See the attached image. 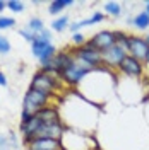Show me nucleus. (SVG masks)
<instances>
[{
    "label": "nucleus",
    "instance_id": "obj_18",
    "mask_svg": "<svg viewBox=\"0 0 149 150\" xmlns=\"http://www.w3.org/2000/svg\"><path fill=\"white\" fill-rule=\"evenodd\" d=\"M70 26V21L67 16H60V17H57L53 22H52V31H55V33H62V31H65L67 28Z\"/></svg>",
    "mask_w": 149,
    "mask_h": 150
},
{
    "label": "nucleus",
    "instance_id": "obj_12",
    "mask_svg": "<svg viewBox=\"0 0 149 150\" xmlns=\"http://www.w3.org/2000/svg\"><path fill=\"white\" fill-rule=\"evenodd\" d=\"M36 116L41 120L43 123H55V121H62V118H60V112L57 109L55 106H47V108H43V109H39L36 112Z\"/></svg>",
    "mask_w": 149,
    "mask_h": 150
},
{
    "label": "nucleus",
    "instance_id": "obj_13",
    "mask_svg": "<svg viewBox=\"0 0 149 150\" xmlns=\"http://www.w3.org/2000/svg\"><path fill=\"white\" fill-rule=\"evenodd\" d=\"M50 45H52V43H50V39H48V38L41 36V34H38L36 39H34V41L31 43V50H33V55H34V56L38 58V56L43 53V50H45L47 46H50Z\"/></svg>",
    "mask_w": 149,
    "mask_h": 150
},
{
    "label": "nucleus",
    "instance_id": "obj_6",
    "mask_svg": "<svg viewBox=\"0 0 149 150\" xmlns=\"http://www.w3.org/2000/svg\"><path fill=\"white\" fill-rule=\"evenodd\" d=\"M127 56V51L118 45H113L112 48L101 51V58H103V67L112 70V68H118V65L122 63V60Z\"/></svg>",
    "mask_w": 149,
    "mask_h": 150
},
{
    "label": "nucleus",
    "instance_id": "obj_31",
    "mask_svg": "<svg viewBox=\"0 0 149 150\" xmlns=\"http://www.w3.org/2000/svg\"><path fill=\"white\" fill-rule=\"evenodd\" d=\"M144 39H146V45H148V46H149V34H148V36H146V38H144Z\"/></svg>",
    "mask_w": 149,
    "mask_h": 150
},
{
    "label": "nucleus",
    "instance_id": "obj_1",
    "mask_svg": "<svg viewBox=\"0 0 149 150\" xmlns=\"http://www.w3.org/2000/svg\"><path fill=\"white\" fill-rule=\"evenodd\" d=\"M72 53H74V51H72ZM93 70H96V68H93L91 65H87L86 62H82L81 58H77V56L74 55V60H72L70 65L60 74V79L64 80V84L65 85H72V87H75V85L82 84V80L91 74Z\"/></svg>",
    "mask_w": 149,
    "mask_h": 150
},
{
    "label": "nucleus",
    "instance_id": "obj_26",
    "mask_svg": "<svg viewBox=\"0 0 149 150\" xmlns=\"http://www.w3.org/2000/svg\"><path fill=\"white\" fill-rule=\"evenodd\" d=\"M0 149H9V138L5 135H0Z\"/></svg>",
    "mask_w": 149,
    "mask_h": 150
},
{
    "label": "nucleus",
    "instance_id": "obj_11",
    "mask_svg": "<svg viewBox=\"0 0 149 150\" xmlns=\"http://www.w3.org/2000/svg\"><path fill=\"white\" fill-rule=\"evenodd\" d=\"M103 21H105V14H101V12H94L91 17L72 22V24L69 26V29H70V31H72V33L75 34V33H81V28H86V26H93V24H98V22H103Z\"/></svg>",
    "mask_w": 149,
    "mask_h": 150
},
{
    "label": "nucleus",
    "instance_id": "obj_21",
    "mask_svg": "<svg viewBox=\"0 0 149 150\" xmlns=\"http://www.w3.org/2000/svg\"><path fill=\"white\" fill-rule=\"evenodd\" d=\"M7 9L16 14H21V12H24V4L21 0H10V2H7Z\"/></svg>",
    "mask_w": 149,
    "mask_h": 150
},
{
    "label": "nucleus",
    "instance_id": "obj_23",
    "mask_svg": "<svg viewBox=\"0 0 149 150\" xmlns=\"http://www.w3.org/2000/svg\"><path fill=\"white\" fill-rule=\"evenodd\" d=\"M86 43L87 41H86V36H84L82 33H75L74 36H72V45H74V48H81Z\"/></svg>",
    "mask_w": 149,
    "mask_h": 150
},
{
    "label": "nucleus",
    "instance_id": "obj_4",
    "mask_svg": "<svg viewBox=\"0 0 149 150\" xmlns=\"http://www.w3.org/2000/svg\"><path fill=\"white\" fill-rule=\"evenodd\" d=\"M74 55L77 58H81L82 62H86L87 65H91L93 68H101L103 67V58H101V51H98L96 48L89 46L87 43L81 48H75Z\"/></svg>",
    "mask_w": 149,
    "mask_h": 150
},
{
    "label": "nucleus",
    "instance_id": "obj_20",
    "mask_svg": "<svg viewBox=\"0 0 149 150\" xmlns=\"http://www.w3.org/2000/svg\"><path fill=\"white\" fill-rule=\"evenodd\" d=\"M105 12L112 17H118L122 14V5L118 2H106L105 4Z\"/></svg>",
    "mask_w": 149,
    "mask_h": 150
},
{
    "label": "nucleus",
    "instance_id": "obj_28",
    "mask_svg": "<svg viewBox=\"0 0 149 150\" xmlns=\"http://www.w3.org/2000/svg\"><path fill=\"white\" fill-rule=\"evenodd\" d=\"M0 85H2V87H5V85H7V77H5L4 72H0Z\"/></svg>",
    "mask_w": 149,
    "mask_h": 150
},
{
    "label": "nucleus",
    "instance_id": "obj_27",
    "mask_svg": "<svg viewBox=\"0 0 149 150\" xmlns=\"http://www.w3.org/2000/svg\"><path fill=\"white\" fill-rule=\"evenodd\" d=\"M7 138H9V145H12L14 149L19 145V143H17V137H16L14 133H9V137H7Z\"/></svg>",
    "mask_w": 149,
    "mask_h": 150
},
{
    "label": "nucleus",
    "instance_id": "obj_10",
    "mask_svg": "<svg viewBox=\"0 0 149 150\" xmlns=\"http://www.w3.org/2000/svg\"><path fill=\"white\" fill-rule=\"evenodd\" d=\"M26 150H62V142L52 140V138H34V140L24 143Z\"/></svg>",
    "mask_w": 149,
    "mask_h": 150
},
{
    "label": "nucleus",
    "instance_id": "obj_15",
    "mask_svg": "<svg viewBox=\"0 0 149 150\" xmlns=\"http://www.w3.org/2000/svg\"><path fill=\"white\" fill-rule=\"evenodd\" d=\"M132 26L134 28L140 29V31H144V29L149 28V14L146 10H142L139 14H135V17L132 19Z\"/></svg>",
    "mask_w": 149,
    "mask_h": 150
},
{
    "label": "nucleus",
    "instance_id": "obj_3",
    "mask_svg": "<svg viewBox=\"0 0 149 150\" xmlns=\"http://www.w3.org/2000/svg\"><path fill=\"white\" fill-rule=\"evenodd\" d=\"M50 101H52L50 94L29 87L28 91H26V94H24V99H22V112H28L31 116H36V112L39 109L50 106Z\"/></svg>",
    "mask_w": 149,
    "mask_h": 150
},
{
    "label": "nucleus",
    "instance_id": "obj_19",
    "mask_svg": "<svg viewBox=\"0 0 149 150\" xmlns=\"http://www.w3.org/2000/svg\"><path fill=\"white\" fill-rule=\"evenodd\" d=\"M26 28H28L29 31H33L38 36V34L45 29V22H43V19H39V17H33V19H29V22H28Z\"/></svg>",
    "mask_w": 149,
    "mask_h": 150
},
{
    "label": "nucleus",
    "instance_id": "obj_24",
    "mask_svg": "<svg viewBox=\"0 0 149 150\" xmlns=\"http://www.w3.org/2000/svg\"><path fill=\"white\" fill-rule=\"evenodd\" d=\"M10 51V43L5 36L0 34V55H7Z\"/></svg>",
    "mask_w": 149,
    "mask_h": 150
},
{
    "label": "nucleus",
    "instance_id": "obj_34",
    "mask_svg": "<svg viewBox=\"0 0 149 150\" xmlns=\"http://www.w3.org/2000/svg\"><path fill=\"white\" fill-rule=\"evenodd\" d=\"M62 150H65V149H62Z\"/></svg>",
    "mask_w": 149,
    "mask_h": 150
},
{
    "label": "nucleus",
    "instance_id": "obj_22",
    "mask_svg": "<svg viewBox=\"0 0 149 150\" xmlns=\"http://www.w3.org/2000/svg\"><path fill=\"white\" fill-rule=\"evenodd\" d=\"M16 26V19L14 17H5V16H0V31L4 29H10Z\"/></svg>",
    "mask_w": 149,
    "mask_h": 150
},
{
    "label": "nucleus",
    "instance_id": "obj_16",
    "mask_svg": "<svg viewBox=\"0 0 149 150\" xmlns=\"http://www.w3.org/2000/svg\"><path fill=\"white\" fill-rule=\"evenodd\" d=\"M113 36H115V45H118V46H122L125 51H129V38H130V34H127L125 31L117 29V31H113ZM127 55H129V53H127Z\"/></svg>",
    "mask_w": 149,
    "mask_h": 150
},
{
    "label": "nucleus",
    "instance_id": "obj_30",
    "mask_svg": "<svg viewBox=\"0 0 149 150\" xmlns=\"http://www.w3.org/2000/svg\"><path fill=\"white\" fill-rule=\"evenodd\" d=\"M144 67H149V51H148V55H146V60H144Z\"/></svg>",
    "mask_w": 149,
    "mask_h": 150
},
{
    "label": "nucleus",
    "instance_id": "obj_17",
    "mask_svg": "<svg viewBox=\"0 0 149 150\" xmlns=\"http://www.w3.org/2000/svg\"><path fill=\"white\" fill-rule=\"evenodd\" d=\"M57 55V48L53 46V45H50V46H47L45 50H43V53L38 56V60H39V65L45 67L47 63H50L52 60H53V56Z\"/></svg>",
    "mask_w": 149,
    "mask_h": 150
},
{
    "label": "nucleus",
    "instance_id": "obj_5",
    "mask_svg": "<svg viewBox=\"0 0 149 150\" xmlns=\"http://www.w3.org/2000/svg\"><path fill=\"white\" fill-rule=\"evenodd\" d=\"M144 63L139 62V60H135L134 56L127 55L123 60H122V63L118 65V72L123 75H127V77H130V79H142V75H144Z\"/></svg>",
    "mask_w": 149,
    "mask_h": 150
},
{
    "label": "nucleus",
    "instance_id": "obj_8",
    "mask_svg": "<svg viewBox=\"0 0 149 150\" xmlns=\"http://www.w3.org/2000/svg\"><path fill=\"white\" fill-rule=\"evenodd\" d=\"M148 51H149V46L146 45V39L140 38V36L130 34V38H129V51H127V53L130 56H134L135 60H139V62L144 63Z\"/></svg>",
    "mask_w": 149,
    "mask_h": 150
},
{
    "label": "nucleus",
    "instance_id": "obj_25",
    "mask_svg": "<svg viewBox=\"0 0 149 150\" xmlns=\"http://www.w3.org/2000/svg\"><path fill=\"white\" fill-rule=\"evenodd\" d=\"M19 34H21V38H24V39H26V41H29V43H33V41L36 39V34H34L33 31H29L28 28L21 29V31H19Z\"/></svg>",
    "mask_w": 149,
    "mask_h": 150
},
{
    "label": "nucleus",
    "instance_id": "obj_29",
    "mask_svg": "<svg viewBox=\"0 0 149 150\" xmlns=\"http://www.w3.org/2000/svg\"><path fill=\"white\" fill-rule=\"evenodd\" d=\"M5 9H7V2H4V0H0V12H4Z\"/></svg>",
    "mask_w": 149,
    "mask_h": 150
},
{
    "label": "nucleus",
    "instance_id": "obj_7",
    "mask_svg": "<svg viewBox=\"0 0 149 150\" xmlns=\"http://www.w3.org/2000/svg\"><path fill=\"white\" fill-rule=\"evenodd\" d=\"M65 125L62 121H55V123H43L41 128L38 130L36 138H52V140H60L64 138L65 133Z\"/></svg>",
    "mask_w": 149,
    "mask_h": 150
},
{
    "label": "nucleus",
    "instance_id": "obj_32",
    "mask_svg": "<svg viewBox=\"0 0 149 150\" xmlns=\"http://www.w3.org/2000/svg\"><path fill=\"white\" fill-rule=\"evenodd\" d=\"M146 12L149 14V2H146Z\"/></svg>",
    "mask_w": 149,
    "mask_h": 150
},
{
    "label": "nucleus",
    "instance_id": "obj_33",
    "mask_svg": "<svg viewBox=\"0 0 149 150\" xmlns=\"http://www.w3.org/2000/svg\"><path fill=\"white\" fill-rule=\"evenodd\" d=\"M0 150H9V149H0Z\"/></svg>",
    "mask_w": 149,
    "mask_h": 150
},
{
    "label": "nucleus",
    "instance_id": "obj_9",
    "mask_svg": "<svg viewBox=\"0 0 149 150\" xmlns=\"http://www.w3.org/2000/svg\"><path fill=\"white\" fill-rule=\"evenodd\" d=\"M87 45H89V46H93V48H96L98 51H105V50L112 48L113 45H115V36H113V31L105 29V31L96 33L91 39H87Z\"/></svg>",
    "mask_w": 149,
    "mask_h": 150
},
{
    "label": "nucleus",
    "instance_id": "obj_14",
    "mask_svg": "<svg viewBox=\"0 0 149 150\" xmlns=\"http://www.w3.org/2000/svg\"><path fill=\"white\" fill-rule=\"evenodd\" d=\"M70 5H74V0H53L48 5V12L52 16H58L60 12H64V9L70 7Z\"/></svg>",
    "mask_w": 149,
    "mask_h": 150
},
{
    "label": "nucleus",
    "instance_id": "obj_2",
    "mask_svg": "<svg viewBox=\"0 0 149 150\" xmlns=\"http://www.w3.org/2000/svg\"><path fill=\"white\" fill-rule=\"evenodd\" d=\"M64 80L58 77V75H52L47 74L43 70H38L36 74L33 75L31 79V89H36V91H41V92H47L53 97V94L58 92V89L64 87Z\"/></svg>",
    "mask_w": 149,
    "mask_h": 150
}]
</instances>
